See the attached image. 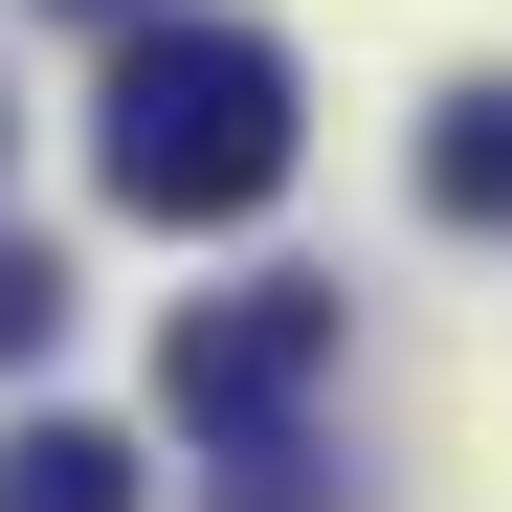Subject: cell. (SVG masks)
<instances>
[{"mask_svg": "<svg viewBox=\"0 0 512 512\" xmlns=\"http://www.w3.org/2000/svg\"><path fill=\"white\" fill-rule=\"evenodd\" d=\"M0 134H23V112H0Z\"/></svg>", "mask_w": 512, "mask_h": 512, "instance_id": "52a82bcc", "label": "cell"}, {"mask_svg": "<svg viewBox=\"0 0 512 512\" xmlns=\"http://www.w3.org/2000/svg\"><path fill=\"white\" fill-rule=\"evenodd\" d=\"M334 357V290H201L179 334H156V423H201V446H268V423L312 401Z\"/></svg>", "mask_w": 512, "mask_h": 512, "instance_id": "7a4b0ae2", "label": "cell"}, {"mask_svg": "<svg viewBox=\"0 0 512 512\" xmlns=\"http://www.w3.org/2000/svg\"><path fill=\"white\" fill-rule=\"evenodd\" d=\"M67 23H134V0H67Z\"/></svg>", "mask_w": 512, "mask_h": 512, "instance_id": "8992f818", "label": "cell"}, {"mask_svg": "<svg viewBox=\"0 0 512 512\" xmlns=\"http://www.w3.org/2000/svg\"><path fill=\"white\" fill-rule=\"evenodd\" d=\"M45 334H67V268H45V245H23V223H0V379H23V357H45Z\"/></svg>", "mask_w": 512, "mask_h": 512, "instance_id": "5b68a950", "label": "cell"}, {"mask_svg": "<svg viewBox=\"0 0 512 512\" xmlns=\"http://www.w3.org/2000/svg\"><path fill=\"white\" fill-rule=\"evenodd\" d=\"M423 201H446V223H512V90H490V67L423 112Z\"/></svg>", "mask_w": 512, "mask_h": 512, "instance_id": "3957f363", "label": "cell"}, {"mask_svg": "<svg viewBox=\"0 0 512 512\" xmlns=\"http://www.w3.org/2000/svg\"><path fill=\"white\" fill-rule=\"evenodd\" d=\"M0 512H134V446L112 423H23L0 446Z\"/></svg>", "mask_w": 512, "mask_h": 512, "instance_id": "277c9868", "label": "cell"}, {"mask_svg": "<svg viewBox=\"0 0 512 512\" xmlns=\"http://www.w3.org/2000/svg\"><path fill=\"white\" fill-rule=\"evenodd\" d=\"M290 179V45L268 23H134L112 45V201L134 223H245Z\"/></svg>", "mask_w": 512, "mask_h": 512, "instance_id": "6da1fadb", "label": "cell"}]
</instances>
